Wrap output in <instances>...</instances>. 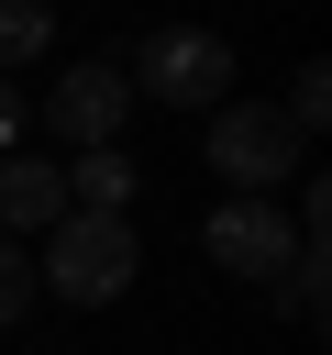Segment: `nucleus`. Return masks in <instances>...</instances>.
Listing matches in <instances>:
<instances>
[{
    "mask_svg": "<svg viewBox=\"0 0 332 355\" xmlns=\"http://www.w3.org/2000/svg\"><path fill=\"white\" fill-rule=\"evenodd\" d=\"M133 277H144V233H133V211H66V222L33 244V300L111 311Z\"/></svg>",
    "mask_w": 332,
    "mask_h": 355,
    "instance_id": "1",
    "label": "nucleus"
},
{
    "mask_svg": "<svg viewBox=\"0 0 332 355\" xmlns=\"http://www.w3.org/2000/svg\"><path fill=\"white\" fill-rule=\"evenodd\" d=\"M310 144H299V122L277 111V100H221L210 111V178H221V200H277V189H299L310 166H299Z\"/></svg>",
    "mask_w": 332,
    "mask_h": 355,
    "instance_id": "2",
    "label": "nucleus"
},
{
    "mask_svg": "<svg viewBox=\"0 0 332 355\" xmlns=\"http://www.w3.org/2000/svg\"><path fill=\"white\" fill-rule=\"evenodd\" d=\"M122 89H133V100H166V111H221V100H232V44H221L210 22H155V33L133 44Z\"/></svg>",
    "mask_w": 332,
    "mask_h": 355,
    "instance_id": "3",
    "label": "nucleus"
},
{
    "mask_svg": "<svg viewBox=\"0 0 332 355\" xmlns=\"http://www.w3.org/2000/svg\"><path fill=\"white\" fill-rule=\"evenodd\" d=\"M199 255L221 266V277H243V288H277L310 244H299V222H288V200H210V222H199Z\"/></svg>",
    "mask_w": 332,
    "mask_h": 355,
    "instance_id": "4",
    "label": "nucleus"
},
{
    "mask_svg": "<svg viewBox=\"0 0 332 355\" xmlns=\"http://www.w3.org/2000/svg\"><path fill=\"white\" fill-rule=\"evenodd\" d=\"M33 111L55 122V144H66V155H89V144H122L133 89H122V67H111V55H77V67H55V89H44Z\"/></svg>",
    "mask_w": 332,
    "mask_h": 355,
    "instance_id": "5",
    "label": "nucleus"
},
{
    "mask_svg": "<svg viewBox=\"0 0 332 355\" xmlns=\"http://www.w3.org/2000/svg\"><path fill=\"white\" fill-rule=\"evenodd\" d=\"M66 222V166L55 155H0V233L11 244H44Z\"/></svg>",
    "mask_w": 332,
    "mask_h": 355,
    "instance_id": "6",
    "label": "nucleus"
},
{
    "mask_svg": "<svg viewBox=\"0 0 332 355\" xmlns=\"http://www.w3.org/2000/svg\"><path fill=\"white\" fill-rule=\"evenodd\" d=\"M133 189H144V166H133L122 144H89V155H66V211H133Z\"/></svg>",
    "mask_w": 332,
    "mask_h": 355,
    "instance_id": "7",
    "label": "nucleus"
},
{
    "mask_svg": "<svg viewBox=\"0 0 332 355\" xmlns=\"http://www.w3.org/2000/svg\"><path fill=\"white\" fill-rule=\"evenodd\" d=\"M33 55H55V0H0V78H22Z\"/></svg>",
    "mask_w": 332,
    "mask_h": 355,
    "instance_id": "8",
    "label": "nucleus"
},
{
    "mask_svg": "<svg viewBox=\"0 0 332 355\" xmlns=\"http://www.w3.org/2000/svg\"><path fill=\"white\" fill-rule=\"evenodd\" d=\"M277 111H288V122H299V144H310V133H321V122H332V67H299V78H288V100H277Z\"/></svg>",
    "mask_w": 332,
    "mask_h": 355,
    "instance_id": "9",
    "label": "nucleus"
},
{
    "mask_svg": "<svg viewBox=\"0 0 332 355\" xmlns=\"http://www.w3.org/2000/svg\"><path fill=\"white\" fill-rule=\"evenodd\" d=\"M22 311H33V244H11V233H0V333H11Z\"/></svg>",
    "mask_w": 332,
    "mask_h": 355,
    "instance_id": "10",
    "label": "nucleus"
},
{
    "mask_svg": "<svg viewBox=\"0 0 332 355\" xmlns=\"http://www.w3.org/2000/svg\"><path fill=\"white\" fill-rule=\"evenodd\" d=\"M277 311H288V322H321V244H310V255L277 277Z\"/></svg>",
    "mask_w": 332,
    "mask_h": 355,
    "instance_id": "11",
    "label": "nucleus"
},
{
    "mask_svg": "<svg viewBox=\"0 0 332 355\" xmlns=\"http://www.w3.org/2000/svg\"><path fill=\"white\" fill-rule=\"evenodd\" d=\"M22 133H33V100H22L11 78H0V155H22Z\"/></svg>",
    "mask_w": 332,
    "mask_h": 355,
    "instance_id": "12",
    "label": "nucleus"
}]
</instances>
